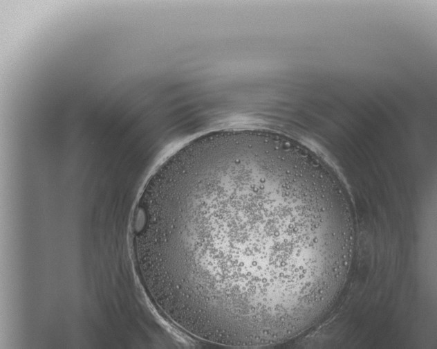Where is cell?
I'll use <instances>...</instances> for the list:
<instances>
[{
    "instance_id": "6da1fadb",
    "label": "cell",
    "mask_w": 437,
    "mask_h": 349,
    "mask_svg": "<svg viewBox=\"0 0 437 349\" xmlns=\"http://www.w3.org/2000/svg\"><path fill=\"white\" fill-rule=\"evenodd\" d=\"M150 297L190 335L268 346L308 329L339 289L348 225L313 152L259 129L221 132L169 159L138 235Z\"/></svg>"
}]
</instances>
